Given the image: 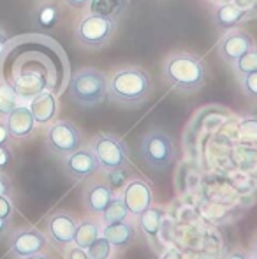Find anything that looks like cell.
Wrapping results in <instances>:
<instances>
[{"label":"cell","instance_id":"1","mask_svg":"<svg viewBox=\"0 0 257 259\" xmlns=\"http://www.w3.org/2000/svg\"><path fill=\"white\" fill-rule=\"evenodd\" d=\"M208 65L192 52H173L162 62V79L178 94H194L204 85Z\"/></svg>","mask_w":257,"mask_h":259},{"label":"cell","instance_id":"2","mask_svg":"<svg viewBox=\"0 0 257 259\" xmlns=\"http://www.w3.org/2000/svg\"><path fill=\"white\" fill-rule=\"evenodd\" d=\"M151 92V76L141 65H122L108 78V99L117 104L136 108Z\"/></svg>","mask_w":257,"mask_h":259},{"label":"cell","instance_id":"3","mask_svg":"<svg viewBox=\"0 0 257 259\" xmlns=\"http://www.w3.org/2000/svg\"><path fill=\"white\" fill-rule=\"evenodd\" d=\"M69 96L78 106L92 108L108 99V76L93 67L79 69L72 74Z\"/></svg>","mask_w":257,"mask_h":259},{"label":"cell","instance_id":"4","mask_svg":"<svg viewBox=\"0 0 257 259\" xmlns=\"http://www.w3.org/2000/svg\"><path fill=\"white\" fill-rule=\"evenodd\" d=\"M88 147L92 148L99 171L104 173H120L129 166V147L120 136L113 133H100L90 140Z\"/></svg>","mask_w":257,"mask_h":259},{"label":"cell","instance_id":"5","mask_svg":"<svg viewBox=\"0 0 257 259\" xmlns=\"http://www.w3.org/2000/svg\"><path fill=\"white\" fill-rule=\"evenodd\" d=\"M141 157L151 169L164 171L175 164L176 145L173 138L164 131H148L141 140Z\"/></svg>","mask_w":257,"mask_h":259},{"label":"cell","instance_id":"6","mask_svg":"<svg viewBox=\"0 0 257 259\" xmlns=\"http://www.w3.org/2000/svg\"><path fill=\"white\" fill-rule=\"evenodd\" d=\"M115 32H117V20L86 13L78 21L74 34L81 46L90 50H99L104 48L113 39Z\"/></svg>","mask_w":257,"mask_h":259},{"label":"cell","instance_id":"7","mask_svg":"<svg viewBox=\"0 0 257 259\" xmlns=\"http://www.w3.org/2000/svg\"><path fill=\"white\" fill-rule=\"evenodd\" d=\"M83 143V134L71 120H53L44 134V148L52 155L64 159Z\"/></svg>","mask_w":257,"mask_h":259},{"label":"cell","instance_id":"8","mask_svg":"<svg viewBox=\"0 0 257 259\" xmlns=\"http://www.w3.org/2000/svg\"><path fill=\"white\" fill-rule=\"evenodd\" d=\"M48 238L44 231L37 228H18L11 229L7 235V245L9 252L14 259H23L32 254L46 252L48 247Z\"/></svg>","mask_w":257,"mask_h":259},{"label":"cell","instance_id":"9","mask_svg":"<svg viewBox=\"0 0 257 259\" xmlns=\"http://www.w3.org/2000/svg\"><path fill=\"white\" fill-rule=\"evenodd\" d=\"M78 221L79 219H76L74 215L65 210H57L49 213L44 221V235L48 242L60 250L69 247L72 243V238H74Z\"/></svg>","mask_w":257,"mask_h":259},{"label":"cell","instance_id":"10","mask_svg":"<svg viewBox=\"0 0 257 259\" xmlns=\"http://www.w3.org/2000/svg\"><path fill=\"white\" fill-rule=\"evenodd\" d=\"M255 41L247 30H243L241 27L231 28V30L222 32L219 42H217V53L222 58L226 64H233L236 62L241 55L255 48Z\"/></svg>","mask_w":257,"mask_h":259},{"label":"cell","instance_id":"11","mask_svg":"<svg viewBox=\"0 0 257 259\" xmlns=\"http://www.w3.org/2000/svg\"><path fill=\"white\" fill-rule=\"evenodd\" d=\"M62 169L65 177L72 182H83L92 178L99 171V162L90 147H79L72 154L62 159Z\"/></svg>","mask_w":257,"mask_h":259},{"label":"cell","instance_id":"12","mask_svg":"<svg viewBox=\"0 0 257 259\" xmlns=\"http://www.w3.org/2000/svg\"><path fill=\"white\" fill-rule=\"evenodd\" d=\"M122 199L129 208V213L137 217L141 211L153 205V189L144 178H130L122 191Z\"/></svg>","mask_w":257,"mask_h":259},{"label":"cell","instance_id":"13","mask_svg":"<svg viewBox=\"0 0 257 259\" xmlns=\"http://www.w3.org/2000/svg\"><path fill=\"white\" fill-rule=\"evenodd\" d=\"M113 198H115L113 187L104 180H90L88 178V182L83 187V194H81L83 206L93 217H99Z\"/></svg>","mask_w":257,"mask_h":259},{"label":"cell","instance_id":"14","mask_svg":"<svg viewBox=\"0 0 257 259\" xmlns=\"http://www.w3.org/2000/svg\"><path fill=\"white\" fill-rule=\"evenodd\" d=\"M250 9H240L234 4L227 2V0H220V2L212 4V20L219 30L226 32L231 28L241 27L245 21L252 20Z\"/></svg>","mask_w":257,"mask_h":259},{"label":"cell","instance_id":"15","mask_svg":"<svg viewBox=\"0 0 257 259\" xmlns=\"http://www.w3.org/2000/svg\"><path fill=\"white\" fill-rule=\"evenodd\" d=\"M4 120H6L11 140H16V141L28 140V138L35 133V125H37L30 108H28V104H20Z\"/></svg>","mask_w":257,"mask_h":259},{"label":"cell","instance_id":"16","mask_svg":"<svg viewBox=\"0 0 257 259\" xmlns=\"http://www.w3.org/2000/svg\"><path fill=\"white\" fill-rule=\"evenodd\" d=\"M28 108H30L37 125H49L53 120H57V115H59V99L53 92L44 90V92H39L32 97Z\"/></svg>","mask_w":257,"mask_h":259},{"label":"cell","instance_id":"17","mask_svg":"<svg viewBox=\"0 0 257 259\" xmlns=\"http://www.w3.org/2000/svg\"><path fill=\"white\" fill-rule=\"evenodd\" d=\"M100 235L113 245V249H127L129 245L134 243L137 231H136V226L127 219V221L102 226L100 228Z\"/></svg>","mask_w":257,"mask_h":259},{"label":"cell","instance_id":"18","mask_svg":"<svg viewBox=\"0 0 257 259\" xmlns=\"http://www.w3.org/2000/svg\"><path fill=\"white\" fill-rule=\"evenodd\" d=\"M162 217L164 211L159 206H148L144 211H141L137 215V226H139L141 233L148 238V242L157 243L159 235H161V226H162Z\"/></svg>","mask_w":257,"mask_h":259},{"label":"cell","instance_id":"19","mask_svg":"<svg viewBox=\"0 0 257 259\" xmlns=\"http://www.w3.org/2000/svg\"><path fill=\"white\" fill-rule=\"evenodd\" d=\"M100 228H102V224H100L99 219H81V221H78V226H76L72 243L81 247V249H88L100 236Z\"/></svg>","mask_w":257,"mask_h":259},{"label":"cell","instance_id":"20","mask_svg":"<svg viewBox=\"0 0 257 259\" xmlns=\"http://www.w3.org/2000/svg\"><path fill=\"white\" fill-rule=\"evenodd\" d=\"M32 16H34V25L37 28H41V30H52V28H55L59 25L60 11L55 2L46 0V2L39 4Z\"/></svg>","mask_w":257,"mask_h":259},{"label":"cell","instance_id":"21","mask_svg":"<svg viewBox=\"0 0 257 259\" xmlns=\"http://www.w3.org/2000/svg\"><path fill=\"white\" fill-rule=\"evenodd\" d=\"M129 0H90L88 13L117 20L127 11Z\"/></svg>","mask_w":257,"mask_h":259},{"label":"cell","instance_id":"22","mask_svg":"<svg viewBox=\"0 0 257 259\" xmlns=\"http://www.w3.org/2000/svg\"><path fill=\"white\" fill-rule=\"evenodd\" d=\"M129 217H130L129 208L125 206L122 196H115V198L110 201V205L104 208V211L99 215V221L102 226H106V224H113V222L127 221Z\"/></svg>","mask_w":257,"mask_h":259},{"label":"cell","instance_id":"23","mask_svg":"<svg viewBox=\"0 0 257 259\" xmlns=\"http://www.w3.org/2000/svg\"><path fill=\"white\" fill-rule=\"evenodd\" d=\"M20 106L18 92L6 81H0V118H6L14 108Z\"/></svg>","mask_w":257,"mask_h":259},{"label":"cell","instance_id":"24","mask_svg":"<svg viewBox=\"0 0 257 259\" xmlns=\"http://www.w3.org/2000/svg\"><path fill=\"white\" fill-rule=\"evenodd\" d=\"M231 67H233V72L238 79L250 74V72H255L257 71V46L254 50H250V52L241 55L236 62L231 64Z\"/></svg>","mask_w":257,"mask_h":259},{"label":"cell","instance_id":"25","mask_svg":"<svg viewBox=\"0 0 257 259\" xmlns=\"http://www.w3.org/2000/svg\"><path fill=\"white\" fill-rule=\"evenodd\" d=\"M238 138L243 143H257V116L247 115L238 123Z\"/></svg>","mask_w":257,"mask_h":259},{"label":"cell","instance_id":"26","mask_svg":"<svg viewBox=\"0 0 257 259\" xmlns=\"http://www.w3.org/2000/svg\"><path fill=\"white\" fill-rule=\"evenodd\" d=\"M113 250H115L113 245H111V243L108 242L102 235H100L99 238H97L95 242L86 249V252H88L90 259H108V257H111Z\"/></svg>","mask_w":257,"mask_h":259},{"label":"cell","instance_id":"27","mask_svg":"<svg viewBox=\"0 0 257 259\" xmlns=\"http://www.w3.org/2000/svg\"><path fill=\"white\" fill-rule=\"evenodd\" d=\"M238 81H240V89L243 92V96L250 101H257V71L243 76Z\"/></svg>","mask_w":257,"mask_h":259},{"label":"cell","instance_id":"28","mask_svg":"<svg viewBox=\"0 0 257 259\" xmlns=\"http://www.w3.org/2000/svg\"><path fill=\"white\" fill-rule=\"evenodd\" d=\"M14 217V201L9 196H0V219H9L13 221Z\"/></svg>","mask_w":257,"mask_h":259},{"label":"cell","instance_id":"29","mask_svg":"<svg viewBox=\"0 0 257 259\" xmlns=\"http://www.w3.org/2000/svg\"><path fill=\"white\" fill-rule=\"evenodd\" d=\"M62 252H64V259H90L86 249H81V247L74 245V243H71L69 247H65Z\"/></svg>","mask_w":257,"mask_h":259},{"label":"cell","instance_id":"30","mask_svg":"<svg viewBox=\"0 0 257 259\" xmlns=\"http://www.w3.org/2000/svg\"><path fill=\"white\" fill-rule=\"evenodd\" d=\"M14 160V154L11 150L9 145H2L0 147V171H7Z\"/></svg>","mask_w":257,"mask_h":259},{"label":"cell","instance_id":"31","mask_svg":"<svg viewBox=\"0 0 257 259\" xmlns=\"http://www.w3.org/2000/svg\"><path fill=\"white\" fill-rule=\"evenodd\" d=\"M14 189H13V182H11L9 175L6 171H0V196H9L14 198Z\"/></svg>","mask_w":257,"mask_h":259},{"label":"cell","instance_id":"32","mask_svg":"<svg viewBox=\"0 0 257 259\" xmlns=\"http://www.w3.org/2000/svg\"><path fill=\"white\" fill-rule=\"evenodd\" d=\"M9 141H11V136H9V131H7L6 120L0 118V147H2V145H9Z\"/></svg>","mask_w":257,"mask_h":259},{"label":"cell","instance_id":"33","mask_svg":"<svg viewBox=\"0 0 257 259\" xmlns=\"http://www.w3.org/2000/svg\"><path fill=\"white\" fill-rule=\"evenodd\" d=\"M64 4L72 9H85V7H88L90 0H64Z\"/></svg>","mask_w":257,"mask_h":259},{"label":"cell","instance_id":"34","mask_svg":"<svg viewBox=\"0 0 257 259\" xmlns=\"http://www.w3.org/2000/svg\"><path fill=\"white\" fill-rule=\"evenodd\" d=\"M180 252H182V259H204L199 250L194 249H185V250H180Z\"/></svg>","mask_w":257,"mask_h":259},{"label":"cell","instance_id":"35","mask_svg":"<svg viewBox=\"0 0 257 259\" xmlns=\"http://www.w3.org/2000/svg\"><path fill=\"white\" fill-rule=\"evenodd\" d=\"M11 231V221L9 219H0V240L6 238Z\"/></svg>","mask_w":257,"mask_h":259},{"label":"cell","instance_id":"36","mask_svg":"<svg viewBox=\"0 0 257 259\" xmlns=\"http://www.w3.org/2000/svg\"><path fill=\"white\" fill-rule=\"evenodd\" d=\"M161 259H182V252H180L178 249H166L164 252H162Z\"/></svg>","mask_w":257,"mask_h":259},{"label":"cell","instance_id":"37","mask_svg":"<svg viewBox=\"0 0 257 259\" xmlns=\"http://www.w3.org/2000/svg\"><path fill=\"white\" fill-rule=\"evenodd\" d=\"M227 2L234 4V6L240 7V9H250L252 4H254V0H227Z\"/></svg>","mask_w":257,"mask_h":259},{"label":"cell","instance_id":"38","mask_svg":"<svg viewBox=\"0 0 257 259\" xmlns=\"http://www.w3.org/2000/svg\"><path fill=\"white\" fill-rule=\"evenodd\" d=\"M7 41H9V37H7V34L6 32L0 28V53L4 52V48H6V45H7Z\"/></svg>","mask_w":257,"mask_h":259},{"label":"cell","instance_id":"39","mask_svg":"<svg viewBox=\"0 0 257 259\" xmlns=\"http://www.w3.org/2000/svg\"><path fill=\"white\" fill-rule=\"evenodd\" d=\"M23 259H53L49 254H46V252H39V254H32V256H27V257H23Z\"/></svg>","mask_w":257,"mask_h":259},{"label":"cell","instance_id":"40","mask_svg":"<svg viewBox=\"0 0 257 259\" xmlns=\"http://www.w3.org/2000/svg\"><path fill=\"white\" fill-rule=\"evenodd\" d=\"M226 259H248V257H247V254H243V252H231Z\"/></svg>","mask_w":257,"mask_h":259},{"label":"cell","instance_id":"41","mask_svg":"<svg viewBox=\"0 0 257 259\" xmlns=\"http://www.w3.org/2000/svg\"><path fill=\"white\" fill-rule=\"evenodd\" d=\"M250 13H252V16L257 18V0H254V4H252V7H250Z\"/></svg>","mask_w":257,"mask_h":259},{"label":"cell","instance_id":"42","mask_svg":"<svg viewBox=\"0 0 257 259\" xmlns=\"http://www.w3.org/2000/svg\"><path fill=\"white\" fill-rule=\"evenodd\" d=\"M210 4H215V2H220V0H208Z\"/></svg>","mask_w":257,"mask_h":259},{"label":"cell","instance_id":"43","mask_svg":"<svg viewBox=\"0 0 257 259\" xmlns=\"http://www.w3.org/2000/svg\"><path fill=\"white\" fill-rule=\"evenodd\" d=\"M254 252H255V257H257V242H255V247H254Z\"/></svg>","mask_w":257,"mask_h":259},{"label":"cell","instance_id":"44","mask_svg":"<svg viewBox=\"0 0 257 259\" xmlns=\"http://www.w3.org/2000/svg\"><path fill=\"white\" fill-rule=\"evenodd\" d=\"M108 259H111V257H108Z\"/></svg>","mask_w":257,"mask_h":259},{"label":"cell","instance_id":"45","mask_svg":"<svg viewBox=\"0 0 257 259\" xmlns=\"http://www.w3.org/2000/svg\"><path fill=\"white\" fill-rule=\"evenodd\" d=\"M254 259H257V257H254Z\"/></svg>","mask_w":257,"mask_h":259}]
</instances>
